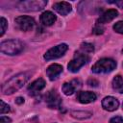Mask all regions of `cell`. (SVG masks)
Returning a JSON list of instances; mask_svg holds the SVG:
<instances>
[{
  "mask_svg": "<svg viewBox=\"0 0 123 123\" xmlns=\"http://www.w3.org/2000/svg\"><path fill=\"white\" fill-rule=\"evenodd\" d=\"M29 78H30L29 72H22L14 75L12 78H11L2 86L1 89L3 94H12L13 92L17 91L20 87L23 86V85L29 80Z\"/></svg>",
  "mask_w": 123,
  "mask_h": 123,
  "instance_id": "1",
  "label": "cell"
},
{
  "mask_svg": "<svg viewBox=\"0 0 123 123\" xmlns=\"http://www.w3.org/2000/svg\"><path fill=\"white\" fill-rule=\"evenodd\" d=\"M24 49V44L18 39H9L1 42L0 51L6 55H17L21 53Z\"/></svg>",
  "mask_w": 123,
  "mask_h": 123,
  "instance_id": "2",
  "label": "cell"
},
{
  "mask_svg": "<svg viewBox=\"0 0 123 123\" xmlns=\"http://www.w3.org/2000/svg\"><path fill=\"white\" fill-rule=\"evenodd\" d=\"M116 67V62L113 61L112 59H108V58H104V59H100L99 61H97L91 70L94 73L100 74V73H108L112 71L113 69H115Z\"/></svg>",
  "mask_w": 123,
  "mask_h": 123,
  "instance_id": "3",
  "label": "cell"
},
{
  "mask_svg": "<svg viewBox=\"0 0 123 123\" xmlns=\"http://www.w3.org/2000/svg\"><path fill=\"white\" fill-rule=\"evenodd\" d=\"M47 5L45 0H27L20 1L16 4V7L19 11L23 12H37L42 10Z\"/></svg>",
  "mask_w": 123,
  "mask_h": 123,
  "instance_id": "4",
  "label": "cell"
},
{
  "mask_svg": "<svg viewBox=\"0 0 123 123\" xmlns=\"http://www.w3.org/2000/svg\"><path fill=\"white\" fill-rule=\"evenodd\" d=\"M88 61H89L88 54H86V53H85V52L80 50V51L75 53L74 58L71 60V62H69V63L67 65L68 70L71 71V72H77Z\"/></svg>",
  "mask_w": 123,
  "mask_h": 123,
  "instance_id": "5",
  "label": "cell"
},
{
  "mask_svg": "<svg viewBox=\"0 0 123 123\" xmlns=\"http://www.w3.org/2000/svg\"><path fill=\"white\" fill-rule=\"evenodd\" d=\"M67 49H68V46L65 43H62V44H59L57 46H54L44 54V59L46 61L58 59V58L62 57L67 51Z\"/></svg>",
  "mask_w": 123,
  "mask_h": 123,
  "instance_id": "6",
  "label": "cell"
},
{
  "mask_svg": "<svg viewBox=\"0 0 123 123\" xmlns=\"http://www.w3.org/2000/svg\"><path fill=\"white\" fill-rule=\"evenodd\" d=\"M14 22H15V25L17 26V28L24 32L30 31L35 25V20L32 17L27 16V15H21V16L16 17Z\"/></svg>",
  "mask_w": 123,
  "mask_h": 123,
  "instance_id": "7",
  "label": "cell"
},
{
  "mask_svg": "<svg viewBox=\"0 0 123 123\" xmlns=\"http://www.w3.org/2000/svg\"><path fill=\"white\" fill-rule=\"evenodd\" d=\"M45 102L50 109H59L62 105V99L56 90H50L45 96Z\"/></svg>",
  "mask_w": 123,
  "mask_h": 123,
  "instance_id": "8",
  "label": "cell"
},
{
  "mask_svg": "<svg viewBox=\"0 0 123 123\" xmlns=\"http://www.w3.org/2000/svg\"><path fill=\"white\" fill-rule=\"evenodd\" d=\"M82 86V82L79 80V79H74L72 80L71 82H67V83H64L62 85V92L65 94V95H72L76 89L80 88Z\"/></svg>",
  "mask_w": 123,
  "mask_h": 123,
  "instance_id": "9",
  "label": "cell"
},
{
  "mask_svg": "<svg viewBox=\"0 0 123 123\" xmlns=\"http://www.w3.org/2000/svg\"><path fill=\"white\" fill-rule=\"evenodd\" d=\"M119 106V102L116 98L112 97V96H108L105 97L102 100V107L108 111H115Z\"/></svg>",
  "mask_w": 123,
  "mask_h": 123,
  "instance_id": "10",
  "label": "cell"
},
{
  "mask_svg": "<svg viewBox=\"0 0 123 123\" xmlns=\"http://www.w3.org/2000/svg\"><path fill=\"white\" fill-rule=\"evenodd\" d=\"M117 15H118V12H117L116 10H114V9H110V10L106 11L105 12H103V13L100 15V17H99L98 20H97V23L103 25V24L108 23V22L111 21L112 19H114Z\"/></svg>",
  "mask_w": 123,
  "mask_h": 123,
  "instance_id": "11",
  "label": "cell"
},
{
  "mask_svg": "<svg viewBox=\"0 0 123 123\" xmlns=\"http://www.w3.org/2000/svg\"><path fill=\"white\" fill-rule=\"evenodd\" d=\"M77 100L82 104H88L96 100V95L91 91H79L77 92Z\"/></svg>",
  "mask_w": 123,
  "mask_h": 123,
  "instance_id": "12",
  "label": "cell"
},
{
  "mask_svg": "<svg viewBox=\"0 0 123 123\" xmlns=\"http://www.w3.org/2000/svg\"><path fill=\"white\" fill-rule=\"evenodd\" d=\"M53 9L58 13H60L62 15H66V14H68L71 12L72 7H71V5L68 2L62 1V2H57V3H55L53 5Z\"/></svg>",
  "mask_w": 123,
  "mask_h": 123,
  "instance_id": "13",
  "label": "cell"
},
{
  "mask_svg": "<svg viewBox=\"0 0 123 123\" xmlns=\"http://www.w3.org/2000/svg\"><path fill=\"white\" fill-rule=\"evenodd\" d=\"M44 86H45V81L42 78H38L28 86V90H29L30 94L34 95V94H37V92H39L41 89H43Z\"/></svg>",
  "mask_w": 123,
  "mask_h": 123,
  "instance_id": "14",
  "label": "cell"
},
{
  "mask_svg": "<svg viewBox=\"0 0 123 123\" xmlns=\"http://www.w3.org/2000/svg\"><path fill=\"white\" fill-rule=\"evenodd\" d=\"M62 72V66L60 65V64H58V63L51 64L46 69V74H47V76L49 77L50 80L56 79L57 76H59Z\"/></svg>",
  "mask_w": 123,
  "mask_h": 123,
  "instance_id": "15",
  "label": "cell"
},
{
  "mask_svg": "<svg viewBox=\"0 0 123 123\" xmlns=\"http://www.w3.org/2000/svg\"><path fill=\"white\" fill-rule=\"evenodd\" d=\"M56 19H57L56 15L52 12H50V11H46V12H44L40 15V22L43 25H45V26H51V25H53L55 23Z\"/></svg>",
  "mask_w": 123,
  "mask_h": 123,
  "instance_id": "16",
  "label": "cell"
},
{
  "mask_svg": "<svg viewBox=\"0 0 123 123\" xmlns=\"http://www.w3.org/2000/svg\"><path fill=\"white\" fill-rule=\"evenodd\" d=\"M112 88L119 92V93H123V77L120 75H117L113 78L112 80Z\"/></svg>",
  "mask_w": 123,
  "mask_h": 123,
  "instance_id": "17",
  "label": "cell"
},
{
  "mask_svg": "<svg viewBox=\"0 0 123 123\" xmlns=\"http://www.w3.org/2000/svg\"><path fill=\"white\" fill-rule=\"evenodd\" d=\"M71 115L78 119H86L91 116V112L86 111H71Z\"/></svg>",
  "mask_w": 123,
  "mask_h": 123,
  "instance_id": "18",
  "label": "cell"
},
{
  "mask_svg": "<svg viewBox=\"0 0 123 123\" xmlns=\"http://www.w3.org/2000/svg\"><path fill=\"white\" fill-rule=\"evenodd\" d=\"M93 50H94L93 45L90 44V43H86H86H83V44L81 45V51H83V52H85V53H86V54L92 53Z\"/></svg>",
  "mask_w": 123,
  "mask_h": 123,
  "instance_id": "19",
  "label": "cell"
},
{
  "mask_svg": "<svg viewBox=\"0 0 123 123\" xmlns=\"http://www.w3.org/2000/svg\"><path fill=\"white\" fill-rule=\"evenodd\" d=\"M10 111H11L10 106H9L8 104H6L3 100H1V101H0V113H1V114H4V113H6V112H9Z\"/></svg>",
  "mask_w": 123,
  "mask_h": 123,
  "instance_id": "20",
  "label": "cell"
},
{
  "mask_svg": "<svg viewBox=\"0 0 123 123\" xmlns=\"http://www.w3.org/2000/svg\"><path fill=\"white\" fill-rule=\"evenodd\" d=\"M0 26H1V32H0V36L2 37L5 33V31L7 30V27H8V22L7 20L4 18V17H1L0 18Z\"/></svg>",
  "mask_w": 123,
  "mask_h": 123,
  "instance_id": "21",
  "label": "cell"
},
{
  "mask_svg": "<svg viewBox=\"0 0 123 123\" xmlns=\"http://www.w3.org/2000/svg\"><path fill=\"white\" fill-rule=\"evenodd\" d=\"M113 30L116 33L123 35V21H118L113 25Z\"/></svg>",
  "mask_w": 123,
  "mask_h": 123,
  "instance_id": "22",
  "label": "cell"
},
{
  "mask_svg": "<svg viewBox=\"0 0 123 123\" xmlns=\"http://www.w3.org/2000/svg\"><path fill=\"white\" fill-rule=\"evenodd\" d=\"M92 32H93V34H95V35H101V34L104 33V28H103V26H102L101 24L96 23V25L94 26Z\"/></svg>",
  "mask_w": 123,
  "mask_h": 123,
  "instance_id": "23",
  "label": "cell"
},
{
  "mask_svg": "<svg viewBox=\"0 0 123 123\" xmlns=\"http://www.w3.org/2000/svg\"><path fill=\"white\" fill-rule=\"evenodd\" d=\"M110 123H123V118L121 116H114L110 119Z\"/></svg>",
  "mask_w": 123,
  "mask_h": 123,
  "instance_id": "24",
  "label": "cell"
},
{
  "mask_svg": "<svg viewBox=\"0 0 123 123\" xmlns=\"http://www.w3.org/2000/svg\"><path fill=\"white\" fill-rule=\"evenodd\" d=\"M11 122H12L11 118H9L7 116H1V118H0V123H11Z\"/></svg>",
  "mask_w": 123,
  "mask_h": 123,
  "instance_id": "25",
  "label": "cell"
},
{
  "mask_svg": "<svg viewBox=\"0 0 123 123\" xmlns=\"http://www.w3.org/2000/svg\"><path fill=\"white\" fill-rule=\"evenodd\" d=\"M15 103L16 104H23L24 103V98H22V97H17L16 99H15Z\"/></svg>",
  "mask_w": 123,
  "mask_h": 123,
  "instance_id": "26",
  "label": "cell"
},
{
  "mask_svg": "<svg viewBox=\"0 0 123 123\" xmlns=\"http://www.w3.org/2000/svg\"><path fill=\"white\" fill-rule=\"evenodd\" d=\"M112 3H114L115 5H117L119 8L123 9V1H114V2H112Z\"/></svg>",
  "mask_w": 123,
  "mask_h": 123,
  "instance_id": "27",
  "label": "cell"
},
{
  "mask_svg": "<svg viewBox=\"0 0 123 123\" xmlns=\"http://www.w3.org/2000/svg\"><path fill=\"white\" fill-rule=\"evenodd\" d=\"M122 52H123V49H122Z\"/></svg>",
  "mask_w": 123,
  "mask_h": 123,
  "instance_id": "28",
  "label": "cell"
}]
</instances>
